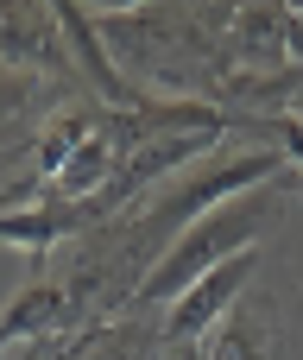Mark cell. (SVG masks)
Returning a JSON list of instances; mask_svg holds the SVG:
<instances>
[{
	"label": "cell",
	"instance_id": "1",
	"mask_svg": "<svg viewBox=\"0 0 303 360\" xmlns=\"http://www.w3.org/2000/svg\"><path fill=\"white\" fill-rule=\"evenodd\" d=\"M272 202H278V184H272V190H259V196H234L228 209L202 215L183 240H171V247H165V259L146 272L139 297H146V304H177L190 285H202L215 266H228L234 253H247V247H253V234L266 228Z\"/></svg>",
	"mask_w": 303,
	"mask_h": 360
},
{
	"label": "cell",
	"instance_id": "2",
	"mask_svg": "<svg viewBox=\"0 0 303 360\" xmlns=\"http://www.w3.org/2000/svg\"><path fill=\"white\" fill-rule=\"evenodd\" d=\"M285 177V158L278 152H247V158H221V165H209L202 177H190V184H177L152 215H146V234H165V247L171 240H183L202 215H215V209H228L234 196H247V190H272Z\"/></svg>",
	"mask_w": 303,
	"mask_h": 360
},
{
	"label": "cell",
	"instance_id": "3",
	"mask_svg": "<svg viewBox=\"0 0 303 360\" xmlns=\"http://www.w3.org/2000/svg\"><path fill=\"white\" fill-rule=\"evenodd\" d=\"M253 272H259V247L234 253V259H228V266H215L202 285H190V291L171 304V316H165V342H171V348H196L202 335H215V329H221V316L247 297Z\"/></svg>",
	"mask_w": 303,
	"mask_h": 360
},
{
	"label": "cell",
	"instance_id": "4",
	"mask_svg": "<svg viewBox=\"0 0 303 360\" xmlns=\"http://www.w3.org/2000/svg\"><path fill=\"white\" fill-rule=\"evenodd\" d=\"M51 13H57V32H63V44L76 51L82 76H89V82L101 89V101H108L114 114H139V101H146V95H139V89H133V82H127L120 70H114L108 44L95 38V19H89V6H70V0H57Z\"/></svg>",
	"mask_w": 303,
	"mask_h": 360
},
{
	"label": "cell",
	"instance_id": "5",
	"mask_svg": "<svg viewBox=\"0 0 303 360\" xmlns=\"http://www.w3.org/2000/svg\"><path fill=\"white\" fill-rule=\"evenodd\" d=\"M89 221H95L89 202H57V196H44V202H25V209H0V247H19V253L44 259V253H57L63 240H76Z\"/></svg>",
	"mask_w": 303,
	"mask_h": 360
},
{
	"label": "cell",
	"instance_id": "6",
	"mask_svg": "<svg viewBox=\"0 0 303 360\" xmlns=\"http://www.w3.org/2000/svg\"><path fill=\"white\" fill-rule=\"evenodd\" d=\"M272 348H278V310H272V297L247 291L221 316V329L209 342V360H272Z\"/></svg>",
	"mask_w": 303,
	"mask_h": 360
},
{
	"label": "cell",
	"instance_id": "7",
	"mask_svg": "<svg viewBox=\"0 0 303 360\" xmlns=\"http://www.w3.org/2000/svg\"><path fill=\"white\" fill-rule=\"evenodd\" d=\"M51 25H57L51 6H0V57L19 63V70H44L57 57Z\"/></svg>",
	"mask_w": 303,
	"mask_h": 360
},
{
	"label": "cell",
	"instance_id": "8",
	"mask_svg": "<svg viewBox=\"0 0 303 360\" xmlns=\"http://www.w3.org/2000/svg\"><path fill=\"white\" fill-rule=\"evenodd\" d=\"M76 316V285H44V278H32L25 291H19V304L0 316L6 323V335L19 342V335H51V329H63Z\"/></svg>",
	"mask_w": 303,
	"mask_h": 360
},
{
	"label": "cell",
	"instance_id": "9",
	"mask_svg": "<svg viewBox=\"0 0 303 360\" xmlns=\"http://www.w3.org/2000/svg\"><path fill=\"white\" fill-rule=\"evenodd\" d=\"M95 120H101V114H89V108H63L57 120H44V133H38V146H32V177L51 184V177L76 158V146L95 133Z\"/></svg>",
	"mask_w": 303,
	"mask_h": 360
},
{
	"label": "cell",
	"instance_id": "10",
	"mask_svg": "<svg viewBox=\"0 0 303 360\" xmlns=\"http://www.w3.org/2000/svg\"><path fill=\"white\" fill-rule=\"evenodd\" d=\"M139 329H120V323H108V329H95L89 335V348H76L70 360H139Z\"/></svg>",
	"mask_w": 303,
	"mask_h": 360
},
{
	"label": "cell",
	"instance_id": "11",
	"mask_svg": "<svg viewBox=\"0 0 303 360\" xmlns=\"http://www.w3.org/2000/svg\"><path fill=\"white\" fill-rule=\"evenodd\" d=\"M272 133H278V158L303 177V114H272Z\"/></svg>",
	"mask_w": 303,
	"mask_h": 360
},
{
	"label": "cell",
	"instance_id": "12",
	"mask_svg": "<svg viewBox=\"0 0 303 360\" xmlns=\"http://www.w3.org/2000/svg\"><path fill=\"white\" fill-rule=\"evenodd\" d=\"M13 108H25V82L19 76H0V114H13Z\"/></svg>",
	"mask_w": 303,
	"mask_h": 360
},
{
	"label": "cell",
	"instance_id": "13",
	"mask_svg": "<svg viewBox=\"0 0 303 360\" xmlns=\"http://www.w3.org/2000/svg\"><path fill=\"white\" fill-rule=\"evenodd\" d=\"M165 360H202V348H171Z\"/></svg>",
	"mask_w": 303,
	"mask_h": 360
},
{
	"label": "cell",
	"instance_id": "14",
	"mask_svg": "<svg viewBox=\"0 0 303 360\" xmlns=\"http://www.w3.org/2000/svg\"><path fill=\"white\" fill-rule=\"evenodd\" d=\"M6 342H13V335H6V323H0V348H6Z\"/></svg>",
	"mask_w": 303,
	"mask_h": 360
},
{
	"label": "cell",
	"instance_id": "15",
	"mask_svg": "<svg viewBox=\"0 0 303 360\" xmlns=\"http://www.w3.org/2000/svg\"><path fill=\"white\" fill-rule=\"evenodd\" d=\"M291 114H303V95H297V108H291Z\"/></svg>",
	"mask_w": 303,
	"mask_h": 360
},
{
	"label": "cell",
	"instance_id": "16",
	"mask_svg": "<svg viewBox=\"0 0 303 360\" xmlns=\"http://www.w3.org/2000/svg\"><path fill=\"white\" fill-rule=\"evenodd\" d=\"M297 19H303V6H297Z\"/></svg>",
	"mask_w": 303,
	"mask_h": 360
}]
</instances>
